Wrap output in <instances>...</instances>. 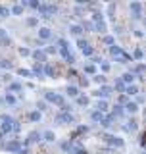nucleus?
Listing matches in <instances>:
<instances>
[{"label":"nucleus","mask_w":146,"mask_h":154,"mask_svg":"<svg viewBox=\"0 0 146 154\" xmlns=\"http://www.w3.org/2000/svg\"><path fill=\"white\" fill-rule=\"evenodd\" d=\"M37 14H38L37 17L50 19V17H54L56 14H58V6H56V4H44V2H41V4H38V8H37Z\"/></svg>","instance_id":"1"},{"label":"nucleus","mask_w":146,"mask_h":154,"mask_svg":"<svg viewBox=\"0 0 146 154\" xmlns=\"http://www.w3.org/2000/svg\"><path fill=\"white\" fill-rule=\"evenodd\" d=\"M111 93H114V89H111L110 85H100V89L98 91H94L92 93V96H96V98H102V100H108Z\"/></svg>","instance_id":"2"},{"label":"nucleus","mask_w":146,"mask_h":154,"mask_svg":"<svg viewBox=\"0 0 146 154\" xmlns=\"http://www.w3.org/2000/svg\"><path fill=\"white\" fill-rule=\"evenodd\" d=\"M129 10H131V17H133V19H137V21L142 19V4H140V2H131Z\"/></svg>","instance_id":"3"},{"label":"nucleus","mask_w":146,"mask_h":154,"mask_svg":"<svg viewBox=\"0 0 146 154\" xmlns=\"http://www.w3.org/2000/svg\"><path fill=\"white\" fill-rule=\"evenodd\" d=\"M102 139H104L106 143H110L111 146H115V148H123V146H125V141H123L121 137H115V135H110V133H106Z\"/></svg>","instance_id":"4"},{"label":"nucleus","mask_w":146,"mask_h":154,"mask_svg":"<svg viewBox=\"0 0 146 154\" xmlns=\"http://www.w3.org/2000/svg\"><path fill=\"white\" fill-rule=\"evenodd\" d=\"M2 148H4V150H8V152H12V154H17L23 146H21V141H19V139H12V141H8Z\"/></svg>","instance_id":"5"},{"label":"nucleus","mask_w":146,"mask_h":154,"mask_svg":"<svg viewBox=\"0 0 146 154\" xmlns=\"http://www.w3.org/2000/svg\"><path fill=\"white\" fill-rule=\"evenodd\" d=\"M56 123H60V125L75 123V116H73V114H67V112H60V114L56 116Z\"/></svg>","instance_id":"6"},{"label":"nucleus","mask_w":146,"mask_h":154,"mask_svg":"<svg viewBox=\"0 0 146 154\" xmlns=\"http://www.w3.org/2000/svg\"><path fill=\"white\" fill-rule=\"evenodd\" d=\"M31 56L35 60V64H48V56L44 54L42 48H37V50H31Z\"/></svg>","instance_id":"7"},{"label":"nucleus","mask_w":146,"mask_h":154,"mask_svg":"<svg viewBox=\"0 0 146 154\" xmlns=\"http://www.w3.org/2000/svg\"><path fill=\"white\" fill-rule=\"evenodd\" d=\"M37 35H38V38H41V42L50 41V38H52V29L50 27H38Z\"/></svg>","instance_id":"8"},{"label":"nucleus","mask_w":146,"mask_h":154,"mask_svg":"<svg viewBox=\"0 0 146 154\" xmlns=\"http://www.w3.org/2000/svg\"><path fill=\"white\" fill-rule=\"evenodd\" d=\"M25 141H27V144H31V143H41V141H42V133L37 131V129H33V131L27 135Z\"/></svg>","instance_id":"9"},{"label":"nucleus","mask_w":146,"mask_h":154,"mask_svg":"<svg viewBox=\"0 0 146 154\" xmlns=\"http://www.w3.org/2000/svg\"><path fill=\"white\" fill-rule=\"evenodd\" d=\"M140 93V89H138V85L137 83H133V85H127V87H125V96H127V98H131V96H137Z\"/></svg>","instance_id":"10"},{"label":"nucleus","mask_w":146,"mask_h":154,"mask_svg":"<svg viewBox=\"0 0 146 154\" xmlns=\"http://www.w3.org/2000/svg\"><path fill=\"white\" fill-rule=\"evenodd\" d=\"M21 91H23V85L21 83H10L8 87H6V93H10V94H14V93H17V94H21Z\"/></svg>","instance_id":"11"},{"label":"nucleus","mask_w":146,"mask_h":154,"mask_svg":"<svg viewBox=\"0 0 146 154\" xmlns=\"http://www.w3.org/2000/svg\"><path fill=\"white\" fill-rule=\"evenodd\" d=\"M42 66H44V64H35V66H33V69H31V75H33V77H37V79H44V73H42Z\"/></svg>","instance_id":"12"},{"label":"nucleus","mask_w":146,"mask_h":154,"mask_svg":"<svg viewBox=\"0 0 146 154\" xmlns=\"http://www.w3.org/2000/svg\"><path fill=\"white\" fill-rule=\"evenodd\" d=\"M42 73H44V79L46 77H56V67L52 64H44L42 66Z\"/></svg>","instance_id":"13"},{"label":"nucleus","mask_w":146,"mask_h":154,"mask_svg":"<svg viewBox=\"0 0 146 154\" xmlns=\"http://www.w3.org/2000/svg\"><path fill=\"white\" fill-rule=\"evenodd\" d=\"M119 79H121V83H123L125 87H127V85H133V83H135V79H137V77H135L133 73H129V71H125V73L121 75Z\"/></svg>","instance_id":"14"},{"label":"nucleus","mask_w":146,"mask_h":154,"mask_svg":"<svg viewBox=\"0 0 146 154\" xmlns=\"http://www.w3.org/2000/svg\"><path fill=\"white\" fill-rule=\"evenodd\" d=\"M114 122H115V118H114L111 114H108V116H104V119H102V122H100L98 125H102L104 129H110L111 125H114Z\"/></svg>","instance_id":"15"},{"label":"nucleus","mask_w":146,"mask_h":154,"mask_svg":"<svg viewBox=\"0 0 146 154\" xmlns=\"http://www.w3.org/2000/svg\"><path fill=\"white\" fill-rule=\"evenodd\" d=\"M123 110H125V112H127V114H137L138 110H140V106H137V104L133 102V100H129V102L123 106Z\"/></svg>","instance_id":"16"},{"label":"nucleus","mask_w":146,"mask_h":154,"mask_svg":"<svg viewBox=\"0 0 146 154\" xmlns=\"http://www.w3.org/2000/svg\"><path fill=\"white\" fill-rule=\"evenodd\" d=\"M65 94L69 96V98H77V96H79V87H75V85H67Z\"/></svg>","instance_id":"17"},{"label":"nucleus","mask_w":146,"mask_h":154,"mask_svg":"<svg viewBox=\"0 0 146 154\" xmlns=\"http://www.w3.org/2000/svg\"><path fill=\"white\" fill-rule=\"evenodd\" d=\"M111 116H114L115 119H117V118H123V116H125V110H123V106H119V104H114V108H111Z\"/></svg>","instance_id":"18"},{"label":"nucleus","mask_w":146,"mask_h":154,"mask_svg":"<svg viewBox=\"0 0 146 154\" xmlns=\"http://www.w3.org/2000/svg\"><path fill=\"white\" fill-rule=\"evenodd\" d=\"M27 118H29V122L38 123V122L42 119V114H41V112H37V110H33V112H29V114H27Z\"/></svg>","instance_id":"19"},{"label":"nucleus","mask_w":146,"mask_h":154,"mask_svg":"<svg viewBox=\"0 0 146 154\" xmlns=\"http://www.w3.org/2000/svg\"><path fill=\"white\" fill-rule=\"evenodd\" d=\"M110 54L114 56L115 60H117V58H119L121 54H123V48H121L119 45H111V46H110Z\"/></svg>","instance_id":"20"},{"label":"nucleus","mask_w":146,"mask_h":154,"mask_svg":"<svg viewBox=\"0 0 146 154\" xmlns=\"http://www.w3.org/2000/svg\"><path fill=\"white\" fill-rule=\"evenodd\" d=\"M108 108H110V104H108V100H98V102H96V110H98V112H102V114H106L108 112Z\"/></svg>","instance_id":"21"},{"label":"nucleus","mask_w":146,"mask_h":154,"mask_svg":"<svg viewBox=\"0 0 146 154\" xmlns=\"http://www.w3.org/2000/svg\"><path fill=\"white\" fill-rule=\"evenodd\" d=\"M104 116H106V114L98 112V110H92V112H90V119H92L94 123H100L102 119H104Z\"/></svg>","instance_id":"22"},{"label":"nucleus","mask_w":146,"mask_h":154,"mask_svg":"<svg viewBox=\"0 0 146 154\" xmlns=\"http://www.w3.org/2000/svg\"><path fill=\"white\" fill-rule=\"evenodd\" d=\"M42 141H46V143H54V141H56V133L48 129V131L42 133Z\"/></svg>","instance_id":"23"},{"label":"nucleus","mask_w":146,"mask_h":154,"mask_svg":"<svg viewBox=\"0 0 146 154\" xmlns=\"http://www.w3.org/2000/svg\"><path fill=\"white\" fill-rule=\"evenodd\" d=\"M81 54L85 56V58H92V56H94V46L87 45L85 48H81Z\"/></svg>","instance_id":"24"},{"label":"nucleus","mask_w":146,"mask_h":154,"mask_svg":"<svg viewBox=\"0 0 146 154\" xmlns=\"http://www.w3.org/2000/svg\"><path fill=\"white\" fill-rule=\"evenodd\" d=\"M111 89H114L115 93H119V94H123V93H125V85L121 83V79H119V77L115 79V83H114V87H111Z\"/></svg>","instance_id":"25"},{"label":"nucleus","mask_w":146,"mask_h":154,"mask_svg":"<svg viewBox=\"0 0 146 154\" xmlns=\"http://www.w3.org/2000/svg\"><path fill=\"white\" fill-rule=\"evenodd\" d=\"M108 31V25H106V21H98V23H94V33H104Z\"/></svg>","instance_id":"26"},{"label":"nucleus","mask_w":146,"mask_h":154,"mask_svg":"<svg viewBox=\"0 0 146 154\" xmlns=\"http://www.w3.org/2000/svg\"><path fill=\"white\" fill-rule=\"evenodd\" d=\"M131 58H133V60H137V62H142V58H144V50H142V48H135V50H133V56H131Z\"/></svg>","instance_id":"27"},{"label":"nucleus","mask_w":146,"mask_h":154,"mask_svg":"<svg viewBox=\"0 0 146 154\" xmlns=\"http://www.w3.org/2000/svg\"><path fill=\"white\" fill-rule=\"evenodd\" d=\"M23 12H25V8L19 6V4H16V6L10 8V16H12V14H14V16H23Z\"/></svg>","instance_id":"28"},{"label":"nucleus","mask_w":146,"mask_h":154,"mask_svg":"<svg viewBox=\"0 0 146 154\" xmlns=\"http://www.w3.org/2000/svg\"><path fill=\"white\" fill-rule=\"evenodd\" d=\"M75 102L79 104V106H83V108H87L90 100H89V96H85V94H79V96H77V98H75Z\"/></svg>","instance_id":"29"},{"label":"nucleus","mask_w":146,"mask_h":154,"mask_svg":"<svg viewBox=\"0 0 146 154\" xmlns=\"http://www.w3.org/2000/svg\"><path fill=\"white\" fill-rule=\"evenodd\" d=\"M4 104H10V106H16L17 104V98L14 94H10V93H6L4 94Z\"/></svg>","instance_id":"30"},{"label":"nucleus","mask_w":146,"mask_h":154,"mask_svg":"<svg viewBox=\"0 0 146 154\" xmlns=\"http://www.w3.org/2000/svg\"><path fill=\"white\" fill-rule=\"evenodd\" d=\"M69 33H71L73 37H79V38H81L83 29H81V25H77V23H75V25H71V27H69Z\"/></svg>","instance_id":"31"},{"label":"nucleus","mask_w":146,"mask_h":154,"mask_svg":"<svg viewBox=\"0 0 146 154\" xmlns=\"http://www.w3.org/2000/svg\"><path fill=\"white\" fill-rule=\"evenodd\" d=\"M60 146H62L64 152H73V141H71V139H69V141H64Z\"/></svg>","instance_id":"32"},{"label":"nucleus","mask_w":146,"mask_h":154,"mask_svg":"<svg viewBox=\"0 0 146 154\" xmlns=\"http://www.w3.org/2000/svg\"><path fill=\"white\" fill-rule=\"evenodd\" d=\"M52 104H56V106H60V108H62V106L65 104V96L64 94H56L54 100H52Z\"/></svg>","instance_id":"33"},{"label":"nucleus","mask_w":146,"mask_h":154,"mask_svg":"<svg viewBox=\"0 0 146 154\" xmlns=\"http://www.w3.org/2000/svg\"><path fill=\"white\" fill-rule=\"evenodd\" d=\"M25 25H29V27H38V17H37V16L27 17V19H25Z\"/></svg>","instance_id":"34"},{"label":"nucleus","mask_w":146,"mask_h":154,"mask_svg":"<svg viewBox=\"0 0 146 154\" xmlns=\"http://www.w3.org/2000/svg\"><path fill=\"white\" fill-rule=\"evenodd\" d=\"M92 81H94V83H98V85H106V75L104 73H96L94 77H92Z\"/></svg>","instance_id":"35"},{"label":"nucleus","mask_w":146,"mask_h":154,"mask_svg":"<svg viewBox=\"0 0 146 154\" xmlns=\"http://www.w3.org/2000/svg\"><path fill=\"white\" fill-rule=\"evenodd\" d=\"M83 71H85V73H89V75H96V66H92V64H85Z\"/></svg>","instance_id":"36"},{"label":"nucleus","mask_w":146,"mask_h":154,"mask_svg":"<svg viewBox=\"0 0 146 154\" xmlns=\"http://www.w3.org/2000/svg\"><path fill=\"white\" fill-rule=\"evenodd\" d=\"M81 29H83V33H85V31H94V23H92V21H83Z\"/></svg>","instance_id":"37"},{"label":"nucleus","mask_w":146,"mask_h":154,"mask_svg":"<svg viewBox=\"0 0 146 154\" xmlns=\"http://www.w3.org/2000/svg\"><path fill=\"white\" fill-rule=\"evenodd\" d=\"M125 129H127V131H137V129H138V123L135 122V119H129L127 125H125Z\"/></svg>","instance_id":"38"},{"label":"nucleus","mask_w":146,"mask_h":154,"mask_svg":"<svg viewBox=\"0 0 146 154\" xmlns=\"http://www.w3.org/2000/svg\"><path fill=\"white\" fill-rule=\"evenodd\" d=\"M102 42H104V45H108V46H111V45H115V37L104 35V37H102Z\"/></svg>","instance_id":"39"},{"label":"nucleus","mask_w":146,"mask_h":154,"mask_svg":"<svg viewBox=\"0 0 146 154\" xmlns=\"http://www.w3.org/2000/svg\"><path fill=\"white\" fill-rule=\"evenodd\" d=\"M46 110H48V104L44 102V100H38V102H37V112H46Z\"/></svg>","instance_id":"40"},{"label":"nucleus","mask_w":146,"mask_h":154,"mask_svg":"<svg viewBox=\"0 0 146 154\" xmlns=\"http://www.w3.org/2000/svg\"><path fill=\"white\" fill-rule=\"evenodd\" d=\"M98 21H104V14H102V12H94V14H92V23H98Z\"/></svg>","instance_id":"41"},{"label":"nucleus","mask_w":146,"mask_h":154,"mask_svg":"<svg viewBox=\"0 0 146 154\" xmlns=\"http://www.w3.org/2000/svg\"><path fill=\"white\" fill-rule=\"evenodd\" d=\"M0 122H2V123H12L14 118H12V116H8V114H0Z\"/></svg>","instance_id":"42"},{"label":"nucleus","mask_w":146,"mask_h":154,"mask_svg":"<svg viewBox=\"0 0 146 154\" xmlns=\"http://www.w3.org/2000/svg\"><path fill=\"white\" fill-rule=\"evenodd\" d=\"M42 50H44V54H46V56H50V54H56L58 48H56V45H54V46H46V48H42Z\"/></svg>","instance_id":"43"},{"label":"nucleus","mask_w":146,"mask_h":154,"mask_svg":"<svg viewBox=\"0 0 146 154\" xmlns=\"http://www.w3.org/2000/svg\"><path fill=\"white\" fill-rule=\"evenodd\" d=\"M21 131V123L17 122V119H14V123H12V133H19Z\"/></svg>","instance_id":"44"},{"label":"nucleus","mask_w":146,"mask_h":154,"mask_svg":"<svg viewBox=\"0 0 146 154\" xmlns=\"http://www.w3.org/2000/svg\"><path fill=\"white\" fill-rule=\"evenodd\" d=\"M17 73H19V75H23V77H33V75H31V69H25V67H19Z\"/></svg>","instance_id":"45"},{"label":"nucleus","mask_w":146,"mask_h":154,"mask_svg":"<svg viewBox=\"0 0 146 154\" xmlns=\"http://www.w3.org/2000/svg\"><path fill=\"white\" fill-rule=\"evenodd\" d=\"M0 17H10V8L0 6Z\"/></svg>","instance_id":"46"},{"label":"nucleus","mask_w":146,"mask_h":154,"mask_svg":"<svg viewBox=\"0 0 146 154\" xmlns=\"http://www.w3.org/2000/svg\"><path fill=\"white\" fill-rule=\"evenodd\" d=\"M58 52H60V56L64 58V60H65V58L71 54V52H69V48H58Z\"/></svg>","instance_id":"47"},{"label":"nucleus","mask_w":146,"mask_h":154,"mask_svg":"<svg viewBox=\"0 0 146 154\" xmlns=\"http://www.w3.org/2000/svg\"><path fill=\"white\" fill-rule=\"evenodd\" d=\"M0 69H12V64L8 60H0Z\"/></svg>","instance_id":"48"},{"label":"nucleus","mask_w":146,"mask_h":154,"mask_svg":"<svg viewBox=\"0 0 146 154\" xmlns=\"http://www.w3.org/2000/svg\"><path fill=\"white\" fill-rule=\"evenodd\" d=\"M73 12H75V16H79V17H81L83 14H85V8H83L81 4H77V6H75V10H73Z\"/></svg>","instance_id":"49"},{"label":"nucleus","mask_w":146,"mask_h":154,"mask_svg":"<svg viewBox=\"0 0 146 154\" xmlns=\"http://www.w3.org/2000/svg\"><path fill=\"white\" fill-rule=\"evenodd\" d=\"M19 54H21V56H31V50H29L27 46H21V48H19Z\"/></svg>","instance_id":"50"},{"label":"nucleus","mask_w":146,"mask_h":154,"mask_svg":"<svg viewBox=\"0 0 146 154\" xmlns=\"http://www.w3.org/2000/svg\"><path fill=\"white\" fill-rule=\"evenodd\" d=\"M100 67H102V71H104V73H108V71L111 69V66L108 64V62H102V64H100Z\"/></svg>","instance_id":"51"},{"label":"nucleus","mask_w":146,"mask_h":154,"mask_svg":"<svg viewBox=\"0 0 146 154\" xmlns=\"http://www.w3.org/2000/svg\"><path fill=\"white\" fill-rule=\"evenodd\" d=\"M38 4H41L38 0H31V2H27V6L31 8V10H37V8H38Z\"/></svg>","instance_id":"52"},{"label":"nucleus","mask_w":146,"mask_h":154,"mask_svg":"<svg viewBox=\"0 0 146 154\" xmlns=\"http://www.w3.org/2000/svg\"><path fill=\"white\" fill-rule=\"evenodd\" d=\"M87 45H89V42H87V38H77V46H79V48H85Z\"/></svg>","instance_id":"53"},{"label":"nucleus","mask_w":146,"mask_h":154,"mask_svg":"<svg viewBox=\"0 0 146 154\" xmlns=\"http://www.w3.org/2000/svg\"><path fill=\"white\" fill-rule=\"evenodd\" d=\"M65 64H67V66H73V64H75V56H73V54H69V56L65 58Z\"/></svg>","instance_id":"54"},{"label":"nucleus","mask_w":146,"mask_h":154,"mask_svg":"<svg viewBox=\"0 0 146 154\" xmlns=\"http://www.w3.org/2000/svg\"><path fill=\"white\" fill-rule=\"evenodd\" d=\"M135 104H137V106H140V104H144V96L140 94V93L137 94V100H135Z\"/></svg>","instance_id":"55"},{"label":"nucleus","mask_w":146,"mask_h":154,"mask_svg":"<svg viewBox=\"0 0 146 154\" xmlns=\"http://www.w3.org/2000/svg\"><path fill=\"white\" fill-rule=\"evenodd\" d=\"M0 42H2L4 46H10V45H12V38H10V37H4V38H0Z\"/></svg>","instance_id":"56"},{"label":"nucleus","mask_w":146,"mask_h":154,"mask_svg":"<svg viewBox=\"0 0 146 154\" xmlns=\"http://www.w3.org/2000/svg\"><path fill=\"white\" fill-rule=\"evenodd\" d=\"M133 33H135V37H137V38H142V37H144V33H142V29H135V31H133Z\"/></svg>","instance_id":"57"},{"label":"nucleus","mask_w":146,"mask_h":154,"mask_svg":"<svg viewBox=\"0 0 146 154\" xmlns=\"http://www.w3.org/2000/svg\"><path fill=\"white\" fill-rule=\"evenodd\" d=\"M71 154H89L87 150H83V148H73V152Z\"/></svg>","instance_id":"58"},{"label":"nucleus","mask_w":146,"mask_h":154,"mask_svg":"<svg viewBox=\"0 0 146 154\" xmlns=\"http://www.w3.org/2000/svg\"><path fill=\"white\" fill-rule=\"evenodd\" d=\"M89 129H90L89 125H81V127L77 129V131H79V133H87V131H89Z\"/></svg>","instance_id":"59"},{"label":"nucleus","mask_w":146,"mask_h":154,"mask_svg":"<svg viewBox=\"0 0 146 154\" xmlns=\"http://www.w3.org/2000/svg\"><path fill=\"white\" fill-rule=\"evenodd\" d=\"M89 83H90V81L87 79V77H83V79H81V87H89Z\"/></svg>","instance_id":"60"},{"label":"nucleus","mask_w":146,"mask_h":154,"mask_svg":"<svg viewBox=\"0 0 146 154\" xmlns=\"http://www.w3.org/2000/svg\"><path fill=\"white\" fill-rule=\"evenodd\" d=\"M4 37H8V31H6V29H2V27H0V38H4Z\"/></svg>","instance_id":"61"},{"label":"nucleus","mask_w":146,"mask_h":154,"mask_svg":"<svg viewBox=\"0 0 146 154\" xmlns=\"http://www.w3.org/2000/svg\"><path fill=\"white\" fill-rule=\"evenodd\" d=\"M17 154H31V152H29V150H27V148H21V150H19Z\"/></svg>","instance_id":"62"},{"label":"nucleus","mask_w":146,"mask_h":154,"mask_svg":"<svg viewBox=\"0 0 146 154\" xmlns=\"http://www.w3.org/2000/svg\"><path fill=\"white\" fill-rule=\"evenodd\" d=\"M2 141H4V135H2V133H0V143H2Z\"/></svg>","instance_id":"63"},{"label":"nucleus","mask_w":146,"mask_h":154,"mask_svg":"<svg viewBox=\"0 0 146 154\" xmlns=\"http://www.w3.org/2000/svg\"><path fill=\"white\" fill-rule=\"evenodd\" d=\"M4 104V98H0V106H2Z\"/></svg>","instance_id":"64"}]
</instances>
